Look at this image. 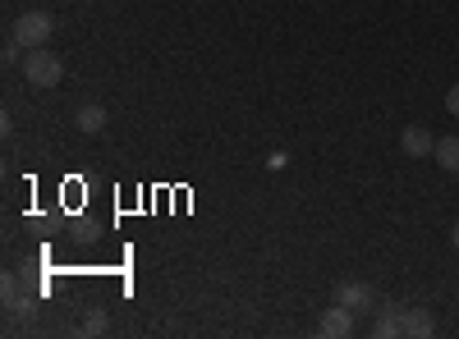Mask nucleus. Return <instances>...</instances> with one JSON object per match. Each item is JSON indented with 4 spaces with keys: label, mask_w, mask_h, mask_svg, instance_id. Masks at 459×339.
I'll return each mask as SVG.
<instances>
[{
    "label": "nucleus",
    "mask_w": 459,
    "mask_h": 339,
    "mask_svg": "<svg viewBox=\"0 0 459 339\" xmlns=\"http://www.w3.org/2000/svg\"><path fill=\"white\" fill-rule=\"evenodd\" d=\"M317 335H322V339H350V335H354V312L344 308V303L326 308L322 321H317Z\"/></svg>",
    "instance_id": "nucleus-3"
},
{
    "label": "nucleus",
    "mask_w": 459,
    "mask_h": 339,
    "mask_svg": "<svg viewBox=\"0 0 459 339\" xmlns=\"http://www.w3.org/2000/svg\"><path fill=\"white\" fill-rule=\"evenodd\" d=\"M400 152H404L409 161H418V157H432V152H437V138H432L423 124H409V129L400 133Z\"/></svg>",
    "instance_id": "nucleus-4"
},
{
    "label": "nucleus",
    "mask_w": 459,
    "mask_h": 339,
    "mask_svg": "<svg viewBox=\"0 0 459 339\" xmlns=\"http://www.w3.org/2000/svg\"><path fill=\"white\" fill-rule=\"evenodd\" d=\"M450 243H455V248H459V225H455V230H450Z\"/></svg>",
    "instance_id": "nucleus-14"
},
{
    "label": "nucleus",
    "mask_w": 459,
    "mask_h": 339,
    "mask_svg": "<svg viewBox=\"0 0 459 339\" xmlns=\"http://www.w3.org/2000/svg\"><path fill=\"white\" fill-rule=\"evenodd\" d=\"M400 326H404L409 339H428V335H437V317H432L428 308H400Z\"/></svg>",
    "instance_id": "nucleus-6"
},
{
    "label": "nucleus",
    "mask_w": 459,
    "mask_h": 339,
    "mask_svg": "<svg viewBox=\"0 0 459 339\" xmlns=\"http://www.w3.org/2000/svg\"><path fill=\"white\" fill-rule=\"evenodd\" d=\"M51 32H56L51 10H28V14H19V19H14V28H10V37H14V42H19L23 51L47 47V42H51Z\"/></svg>",
    "instance_id": "nucleus-2"
},
{
    "label": "nucleus",
    "mask_w": 459,
    "mask_h": 339,
    "mask_svg": "<svg viewBox=\"0 0 459 339\" xmlns=\"http://www.w3.org/2000/svg\"><path fill=\"white\" fill-rule=\"evenodd\" d=\"M432 161H437L446 174H459V133L437 138V152H432Z\"/></svg>",
    "instance_id": "nucleus-9"
},
{
    "label": "nucleus",
    "mask_w": 459,
    "mask_h": 339,
    "mask_svg": "<svg viewBox=\"0 0 459 339\" xmlns=\"http://www.w3.org/2000/svg\"><path fill=\"white\" fill-rule=\"evenodd\" d=\"M23 79H28V88H60L65 83V64H60V55L56 51H47V47H37V51H28L23 55Z\"/></svg>",
    "instance_id": "nucleus-1"
},
{
    "label": "nucleus",
    "mask_w": 459,
    "mask_h": 339,
    "mask_svg": "<svg viewBox=\"0 0 459 339\" xmlns=\"http://www.w3.org/2000/svg\"><path fill=\"white\" fill-rule=\"evenodd\" d=\"M32 326L37 321V298L32 293H14V298H5V330H14V326Z\"/></svg>",
    "instance_id": "nucleus-7"
},
{
    "label": "nucleus",
    "mask_w": 459,
    "mask_h": 339,
    "mask_svg": "<svg viewBox=\"0 0 459 339\" xmlns=\"http://www.w3.org/2000/svg\"><path fill=\"white\" fill-rule=\"evenodd\" d=\"M79 330H83V335H106V330H110V312H106V308H88Z\"/></svg>",
    "instance_id": "nucleus-11"
},
{
    "label": "nucleus",
    "mask_w": 459,
    "mask_h": 339,
    "mask_svg": "<svg viewBox=\"0 0 459 339\" xmlns=\"http://www.w3.org/2000/svg\"><path fill=\"white\" fill-rule=\"evenodd\" d=\"M74 124H79V133H88V138H97L101 129H106V110L101 106H79V110H74Z\"/></svg>",
    "instance_id": "nucleus-8"
},
{
    "label": "nucleus",
    "mask_w": 459,
    "mask_h": 339,
    "mask_svg": "<svg viewBox=\"0 0 459 339\" xmlns=\"http://www.w3.org/2000/svg\"><path fill=\"white\" fill-rule=\"evenodd\" d=\"M0 293H5V298H14V293H23V284H19V275L10 271L5 280H0Z\"/></svg>",
    "instance_id": "nucleus-12"
},
{
    "label": "nucleus",
    "mask_w": 459,
    "mask_h": 339,
    "mask_svg": "<svg viewBox=\"0 0 459 339\" xmlns=\"http://www.w3.org/2000/svg\"><path fill=\"white\" fill-rule=\"evenodd\" d=\"M446 110H450V115H455V120H459V83H455V88H450V92H446Z\"/></svg>",
    "instance_id": "nucleus-13"
},
{
    "label": "nucleus",
    "mask_w": 459,
    "mask_h": 339,
    "mask_svg": "<svg viewBox=\"0 0 459 339\" xmlns=\"http://www.w3.org/2000/svg\"><path fill=\"white\" fill-rule=\"evenodd\" d=\"M372 335H377V339H391V335H404V326H400V308H391V312H381V317H377V326H372Z\"/></svg>",
    "instance_id": "nucleus-10"
},
{
    "label": "nucleus",
    "mask_w": 459,
    "mask_h": 339,
    "mask_svg": "<svg viewBox=\"0 0 459 339\" xmlns=\"http://www.w3.org/2000/svg\"><path fill=\"white\" fill-rule=\"evenodd\" d=\"M335 303H344L350 312H372L377 308V293H372V284L354 280V284H340L335 289Z\"/></svg>",
    "instance_id": "nucleus-5"
}]
</instances>
